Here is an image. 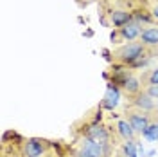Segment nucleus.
<instances>
[{"label":"nucleus","instance_id":"nucleus-1","mask_svg":"<svg viewBox=\"0 0 158 157\" xmlns=\"http://www.w3.org/2000/svg\"><path fill=\"white\" fill-rule=\"evenodd\" d=\"M146 52H148V47H146L142 42H131V43H124V45H120L118 49L113 51V60L118 61V63H124V65L131 67V65L137 63Z\"/></svg>","mask_w":158,"mask_h":157},{"label":"nucleus","instance_id":"nucleus-2","mask_svg":"<svg viewBox=\"0 0 158 157\" xmlns=\"http://www.w3.org/2000/svg\"><path fill=\"white\" fill-rule=\"evenodd\" d=\"M83 136L92 139V141H95V143H99V145H111L113 146V134L102 123H99V125L88 123L86 127L83 128Z\"/></svg>","mask_w":158,"mask_h":157},{"label":"nucleus","instance_id":"nucleus-3","mask_svg":"<svg viewBox=\"0 0 158 157\" xmlns=\"http://www.w3.org/2000/svg\"><path fill=\"white\" fill-rule=\"evenodd\" d=\"M50 141L40 137H29L23 143V157H41L50 148Z\"/></svg>","mask_w":158,"mask_h":157},{"label":"nucleus","instance_id":"nucleus-4","mask_svg":"<svg viewBox=\"0 0 158 157\" xmlns=\"http://www.w3.org/2000/svg\"><path fill=\"white\" fill-rule=\"evenodd\" d=\"M120 90H122V88H118L117 85H113L111 81H108V83H106L104 98H102V101H101L99 107L104 108V110H108V112H113V110L118 107V103H120V96H122Z\"/></svg>","mask_w":158,"mask_h":157},{"label":"nucleus","instance_id":"nucleus-5","mask_svg":"<svg viewBox=\"0 0 158 157\" xmlns=\"http://www.w3.org/2000/svg\"><path fill=\"white\" fill-rule=\"evenodd\" d=\"M79 146L85 148L86 152H90L94 157H110L111 150H113L111 145H99V143L85 137V136H81V139H79Z\"/></svg>","mask_w":158,"mask_h":157},{"label":"nucleus","instance_id":"nucleus-6","mask_svg":"<svg viewBox=\"0 0 158 157\" xmlns=\"http://www.w3.org/2000/svg\"><path fill=\"white\" fill-rule=\"evenodd\" d=\"M126 119L131 123L133 130H135L137 134H140V136H142V132L151 125V116L146 114V112H142V110H137V108H135V110H129Z\"/></svg>","mask_w":158,"mask_h":157},{"label":"nucleus","instance_id":"nucleus-7","mask_svg":"<svg viewBox=\"0 0 158 157\" xmlns=\"http://www.w3.org/2000/svg\"><path fill=\"white\" fill-rule=\"evenodd\" d=\"M131 105L137 108V110H142V112H146V114L153 112V110L156 108V103H155V99L151 98V96H149L146 90H142L140 94L133 96V98H131Z\"/></svg>","mask_w":158,"mask_h":157},{"label":"nucleus","instance_id":"nucleus-8","mask_svg":"<svg viewBox=\"0 0 158 157\" xmlns=\"http://www.w3.org/2000/svg\"><path fill=\"white\" fill-rule=\"evenodd\" d=\"M108 16H110V24L115 29H120V27L128 25L129 22H133V13L126 9H111L108 13Z\"/></svg>","mask_w":158,"mask_h":157},{"label":"nucleus","instance_id":"nucleus-9","mask_svg":"<svg viewBox=\"0 0 158 157\" xmlns=\"http://www.w3.org/2000/svg\"><path fill=\"white\" fill-rule=\"evenodd\" d=\"M142 25L138 24V22H129L128 25H124V27H120L118 29V36L122 42H133V40H140V34H142Z\"/></svg>","mask_w":158,"mask_h":157},{"label":"nucleus","instance_id":"nucleus-10","mask_svg":"<svg viewBox=\"0 0 158 157\" xmlns=\"http://www.w3.org/2000/svg\"><path fill=\"white\" fill-rule=\"evenodd\" d=\"M140 42L151 51H158V27H146L140 34Z\"/></svg>","mask_w":158,"mask_h":157},{"label":"nucleus","instance_id":"nucleus-11","mask_svg":"<svg viewBox=\"0 0 158 157\" xmlns=\"http://www.w3.org/2000/svg\"><path fill=\"white\" fill-rule=\"evenodd\" d=\"M115 130H117V136L122 141H135L137 132L133 130V127H131V123H129L128 119H117Z\"/></svg>","mask_w":158,"mask_h":157},{"label":"nucleus","instance_id":"nucleus-12","mask_svg":"<svg viewBox=\"0 0 158 157\" xmlns=\"http://www.w3.org/2000/svg\"><path fill=\"white\" fill-rule=\"evenodd\" d=\"M122 90H124L128 96H131V98H133V96H137V94H140V92H142V81H140L137 76H133V74H131V76L128 78V81L124 83Z\"/></svg>","mask_w":158,"mask_h":157},{"label":"nucleus","instance_id":"nucleus-13","mask_svg":"<svg viewBox=\"0 0 158 157\" xmlns=\"http://www.w3.org/2000/svg\"><path fill=\"white\" fill-rule=\"evenodd\" d=\"M133 20L138 22L142 27H144V25H149V27H151V24H153L155 16H153L148 9H137V11H133Z\"/></svg>","mask_w":158,"mask_h":157},{"label":"nucleus","instance_id":"nucleus-14","mask_svg":"<svg viewBox=\"0 0 158 157\" xmlns=\"http://www.w3.org/2000/svg\"><path fill=\"white\" fill-rule=\"evenodd\" d=\"M122 157H138V148H137V141H124L120 146Z\"/></svg>","mask_w":158,"mask_h":157},{"label":"nucleus","instance_id":"nucleus-15","mask_svg":"<svg viewBox=\"0 0 158 157\" xmlns=\"http://www.w3.org/2000/svg\"><path fill=\"white\" fill-rule=\"evenodd\" d=\"M142 137L146 139V141L156 143L158 141V121H151V125L142 132Z\"/></svg>","mask_w":158,"mask_h":157},{"label":"nucleus","instance_id":"nucleus-16","mask_svg":"<svg viewBox=\"0 0 158 157\" xmlns=\"http://www.w3.org/2000/svg\"><path fill=\"white\" fill-rule=\"evenodd\" d=\"M146 79H148L149 85H158V67L153 70H149V74L146 76Z\"/></svg>","mask_w":158,"mask_h":157},{"label":"nucleus","instance_id":"nucleus-17","mask_svg":"<svg viewBox=\"0 0 158 157\" xmlns=\"http://www.w3.org/2000/svg\"><path fill=\"white\" fill-rule=\"evenodd\" d=\"M146 92H148L153 99H158V85H148Z\"/></svg>","mask_w":158,"mask_h":157},{"label":"nucleus","instance_id":"nucleus-18","mask_svg":"<svg viewBox=\"0 0 158 157\" xmlns=\"http://www.w3.org/2000/svg\"><path fill=\"white\" fill-rule=\"evenodd\" d=\"M101 54H102V58L106 60L108 63H113V61H115V60H113V52H111L110 49H102L101 51Z\"/></svg>","mask_w":158,"mask_h":157},{"label":"nucleus","instance_id":"nucleus-19","mask_svg":"<svg viewBox=\"0 0 158 157\" xmlns=\"http://www.w3.org/2000/svg\"><path fill=\"white\" fill-rule=\"evenodd\" d=\"M90 123H95V125H99V123H102V108L99 107L97 112H95V116L92 118V121Z\"/></svg>","mask_w":158,"mask_h":157},{"label":"nucleus","instance_id":"nucleus-20","mask_svg":"<svg viewBox=\"0 0 158 157\" xmlns=\"http://www.w3.org/2000/svg\"><path fill=\"white\" fill-rule=\"evenodd\" d=\"M110 38H111V42H122V40H120V36H118V29L111 31V33H110Z\"/></svg>","mask_w":158,"mask_h":157},{"label":"nucleus","instance_id":"nucleus-21","mask_svg":"<svg viewBox=\"0 0 158 157\" xmlns=\"http://www.w3.org/2000/svg\"><path fill=\"white\" fill-rule=\"evenodd\" d=\"M151 15L155 16V20H158V4L155 6V7H153V9H151Z\"/></svg>","mask_w":158,"mask_h":157},{"label":"nucleus","instance_id":"nucleus-22","mask_svg":"<svg viewBox=\"0 0 158 157\" xmlns=\"http://www.w3.org/2000/svg\"><path fill=\"white\" fill-rule=\"evenodd\" d=\"M83 34H85V36H88V38H90V36H94V31H92V29H86L85 33H83Z\"/></svg>","mask_w":158,"mask_h":157},{"label":"nucleus","instance_id":"nucleus-23","mask_svg":"<svg viewBox=\"0 0 158 157\" xmlns=\"http://www.w3.org/2000/svg\"><path fill=\"white\" fill-rule=\"evenodd\" d=\"M155 154H156V150H149V152H148V154H146V155H148V157H153V155H155Z\"/></svg>","mask_w":158,"mask_h":157},{"label":"nucleus","instance_id":"nucleus-24","mask_svg":"<svg viewBox=\"0 0 158 157\" xmlns=\"http://www.w3.org/2000/svg\"><path fill=\"white\" fill-rule=\"evenodd\" d=\"M102 78H104V79H110V72H102Z\"/></svg>","mask_w":158,"mask_h":157},{"label":"nucleus","instance_id":"nucleus-25","mask_svg":"<svg viewBox=\"0 0 158 157\" xmlns=\"http://www.w3.org/2000/svg\"><path fill=\"white\" fill-rule=\"evenodd\" d=\"M156 112H158V101H156Z\"/></svg>","mask_w":158,"mask_h":157}]
</instances>
